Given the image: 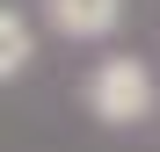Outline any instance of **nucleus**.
<instances>
[{
    "mask_svg": "<svg viewBox=\"0 0 160 152\" xmlns=\"http://www.w3.org/2000/svg\"><path fill=\"white\" fill-rule=\"evenodd\" d=\"M80 101H88V116L102 123V131H138V123H153V109H160L153 65H146V58H131V51H109V58H95V65H88Z\"/></svg>",
    "mask_w": 160,
    "mask_h": 152,
    "instance_id": "1",
    "label": "nucleus"
},
{
    "mask_svg": "<svg viewBox=\"0 0 160 152\" xmlns=\"http://www.w3.org/2000/svg\"><path fill=\"white\" fill-rule=\"evenodd\" d=\"M37 65V29H29V15L15 7H0V80H22V72Z\"/></svg>",
    "mask_w": 160,
    "mask_h": 152,
    "instance_id": "3",
    "label": "nucleus"
},
{
    "mask_svg": "<svg viewBox=\"0 0 160 152\" xmlns=\"http://www.w3.org/2000/svg\"><path fill=\"white\" fill-rule=\"evenodd\" d=\"M37 7H44V29L66 44H102L124 29V0H37Z\"/></svg>",
    "mask_w": 160,
    "mask_h": 152,
    "instance_id": "2",
    "label": "nucleus"
}]
</instances>
